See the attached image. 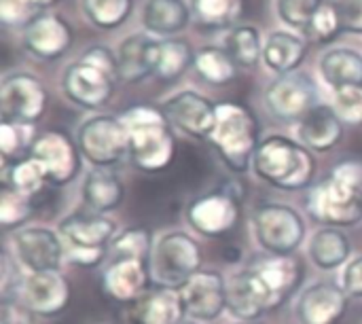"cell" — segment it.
<instances>
[{"label":"cell","instance_id":"48","mask_svg":"<svg viewBox=\"0 0 362 324\" xmlns=\"http://www.w3.org/2000/svg\"><path fill=\"white\" fill-rule=\"evenodd\" d=\"M180 324H199V323H195V320H187V318H185Z\"/></svg>","mask_w":362,"mask_h":324},{"label":"cell","instance_id":"13","mask_svg":"<svg viewBox=\"0 0 362 324\" xmlns=\"http://www.w3.org/2000/svg\"><path fill=\"white\" fill-rule=\"evenodd\" d=\"M30 157H34L51 185H68L81 168L78 149L64 132H45L34 138L30 146Z\"/></svg>","mask_w":362,"mask_h":324},{"label":"cell","instance_id":"47","mask_svg":"<svg viewBox=\"0 0 362 324\" xmlns=\"http://www.w3.org/2000/svg\"><path fill=\"white\" fill-rule=\"evenodd\" d=\"M233 324H263V323H259V320H238V323H233Z\"/></svg>","mask_w":362,"mask_h":324},{"label":"cell","instance_id":"37","mask_svg":"<svg viewBox=\"0 0 362 324\" xmlns=\"http://www.w3.org/2000/svg\"><path fill=\"white\" fill-rule=\"evenodd\" d=\"M153 240L151 233L142 227L127 229L112 242V259H136V261H151L153 255Z\"/></svg>","mask_w":362,"mask_h":324},{"label":"cell","instance_id":"31","mask_svg":"<svg viewBox=\"0 0 362 324\" xmlns=\"http://www.w3.org/2000/svg\"><path fill=\"white\" fill-rule=\"evenodd\" d=\"M195 62V55L189 47V42L180 38H165L157 42L155 51V64H153V76L159 81H176L185 70Z\"/></svg>","mask_w":362,"mask_h":324},{"label":"cell","instance_id":"33","mask_svg":"<svg viewBox=\"0 0 362 324\" xmlns=\"http://www.w3.org/2000/svg\"><path fill=\"white\" fill-rule=\"evenodd\" d=\"M223 47L240 68H252L263 57L261 34L255 25H233L227 32Z\"/></svg>","mask_w":362,"mask_h":324},{"label":"cell","instance_id":"17","mask_svg":"<svg viewBox=\"0 0 362 324\" xmlns=\"http://www.w3.org/2000/svg\"><path fill=\"white\" fill-rule=\"evenodd\" d=\"M70 299V287L59 272L30 274L21 284V301L36 316H57L66 310Z\"/></svg>","mask_w":362,"mask_h":324},{"label":"cell","instance_id":"27","mask_svg":"<svg viewBox=\"0 0 362 324\" xmlns=\"http://www.w3.org/2000/svg\"><path fill=\"white\" fill-rule=\"evenodd\" d=\"M81 193L89 210H93L95 214H104V212L119 208V204L123 202L125 189H123L121 178L110 168H93L85 176Z\"/></svg>","mask_w":362,"mask_h":324},{"label":"cell","instance_id":"10","mask_svg":"<svg viewBox=\"0 0 362 324\" xmlns=\"http://www.w3.org/2000/svg\"><path fill=\"white\" fill-rule=\"evenodd\" d=\"M49 104L42 83L28 72H13L2 79L0 85V112L2 121L32 125L36 123Z\"/></svg>","mask_w":362,"mask_h":324},{"label":"cell","instance_id":"38","mask_svg":"<svg viewBox=\"0 0 362 324\" xmlns=\"http://www.w3.org/2000/svg\"><path fill=\"white\" fill-rule=\"evenodd\" d=\"M341 19H339V13L335 8V2H322V6L316 11L312 23L308 25L305 34L316 40V42H331L337 38V34L341 32Z\"/></svg>","mask_w":362,"mask_h":324},{"label":"cell","instance_id":"28","mask_svg":"<svg viewBox=\"0 0 362 324\" xmlns=\"http://www.w3.org/2000/svg\"><path fill=\"white\" fill-rule=\"evenodd\" d=\"M191 13L185 0H148L142 11V23L146 32L172 38L189 25Z\"/></svg>","mask_w":362,"mask_h":324},{"label":"cell","instance_id":"24","mask_svg":"<svg viewBox=\"0 0 362 324\" xmlns=\"http://www.w3.org/2000/svg\"><path fill=\"white\" fill-rule=\"evenodd\" d=\"M250 267L255 270V274L259 276L267 295L272 297L274 308H278L280 303H284V299H288V295H293V291L299 287L301 276H303L299 263L291 257L261 259V261L252 263Z\"/></svg>","mask_w":362,"mask_h":324},{"label":"cell","instance_id":"46","mask_svg":"<svg viewBox=\"0 0 362 324\" xmlns=\"http://www.w3.org/2000/svg\"><path fill=\"white\" fill-rule=\"evenodd\" d=\"M32 2H34V4H36L38 8H47V6H53V4H55L57 0H32Z\"/></svg>","mask_w":362,"mask_h":324},{"label":"cell","instance_id":"12","mask_svg":"<svg viewBox=\"0 0 362 324\" xmlns=\"http://www.w3.org/2000/svg\"><path fill=\"white\" fill-rule=\"evenodd\" d=\"M117 76L108 74L106 70L78 59L64 70L62 89L70 102L83 108H102L115 91Z\"/></svg>","mask_w":362,"mask_h":324},{"label":"cell","instance_id":"45","mask_svg":"<svg viewBox=\"0 0 362 324\" xmlns=\"http://www.w3.org/2000/svg\"><path fill=\"white\" fill-rule=\"evenodd\" d=\"M341 289L350 297H362V257L352 259L341 276Z\"/></svg>","mask_w":362,"mask_h":324},{"label":"cell","instance_id":"26","mask_svg":"<svg viewBox=\"0 0 362 324\" xmlns=\"http://www.w3.org/2000/svg\"><path fill=\"white\" fill-rule=\"evenodd\" d=\"M305 55H308V40L286 30L272 32L263 45V62L269 70L278 74L297 72Z\"/></svg>","mask_w":362,"mask_h":324},{"label":"cell","instance_id":"23","mask_svg":"<svg viewBox=\"0 0 362 324\" xmlns=\"http://www.w3.org/2000/svg\"><path fill=\"white\" fill-rule=\"evenodd\" d=\"M299 142L305 149L327 153L331 151L344 136V123L333 110V106L318 104L312 112H308L299 121Z\"/></svg>","mask_w":362,"mask_h":324},{"label":"cell","instance_id":"2","mask_svg":"<svg viewBox=\"0 0 362 324\" xmlns=\"http://www.w3.org/2000/svg\"><path fill=\"white\" fill-rule=\"evenodd\" d=\"M255 174L282 191H299L308 187L316 172V161L301 142L284 136L263 140L252 159Z\"/></svg>","mask_w":362,"mask_h":324},{"label":"cell","instance_id":"11","mask_svg":"<svg viewBox=\"0 0 362 324\" xmlns=\"http://www.w3.org/2000/svg\"><path fill=\"white\" fill-rule=\"evenodd\" d=\"M13 257L30 274L38 272H59L66 259V244L59 231L49 227H25L11 236Z\"/></svg>","mask_w":362,"mask_h":324},{"label":"cell","instance_id":"43","mask_svg":"<svg viewBox=\"0 0 362 324\" xmlns=\"http://www.w3.org/2000/svg\"><path fill=\"white\" fill-rule=\"evenodd\" d=\"M28 129L30 125H21V123H11V121L0 123V151L4 161L17 157L25 146H32Z\"/></svg>","mask_w":362,"mask_h":324},{"label":"cell","instance_id":"20","mask_svg":"<svg viewBox=\"0 0 362 324\" xmlns=\"http://www.w3.org/2000/svg\"><path fill=\"white\" fill-rule=\"evenodd\" d=\"M348 310V293L329 282L308 287L297 303V316L303 324H337Z\"/></svg>","mask_w":362,"mask_h":324},{"label":"cell","instance_id":"22","mask_svg":"<svg viewBox=\"0 0 362 324\" xmlns=\"http://www.w3.org/2000/svg\"><path fill=\"white\" fill-rule=\"evenodd\" d=\"M185 303L180 291L157 289L144 293L129 312L132 324H180L185 320Z\"/></svg>","mask_w":362,"mask_h":324},{"label":"cell","instance_id":"41","mask_svg":"<svg viewBox=\"0 0 362 324\" xmlns=\"http://www.w3.org/2000/svg\"><path fill=\"white\" fill-rule=\"evenodd\" d=\"M333 110L348 125H362V85L335 89Z\"/></svg>","mask_w":362,"mask_h":324},{"label":"cell","instance_id":"1","mask_svg":"<svg viewBox=\"0 0 362 324\" xmlns=\"http://www.w3.org/2000/svg\"><path fill=\"white\" fill-rule=\"evenodd\" d=\"M310 214L329 227H350L362 219V161H344L308 197Z\"/></svg>","mask_w":362,"mask_h":324},{"label":"cell","instance_id":"7","mask_svg":"<svg viewBox=\"0 0 362 324\" xmlns=\"http://www.w3.org/2000/svg\"><path fill=\"white\" fill-rule=\"evenodd\" d=\"M255 238L272 257H291L303 242L305 225L301 214L282 204H265L252 214Z\"/></svg>","mask_w":362,"mask_h":324},{"label":"cell","instance_id":"6","mask_svg":"<svg viewBox=\"0 0 362 324\" xmlns=\"http://www.w3.org/2000/svg\"><path fill=\"white\" fill-rule=\"evenodd\" d=\"M57 231L66 244V257L72 263L93 267L104 259L106 246L117 233V225L104 214H72L59 223Z\"/></svg>","mask_w":362,"mask_h":324},{"label":"cell","instance_id":"14","mask_svg":"<svg viewBox=\"0 0 362 324\" xmlns=\"http://www.w3.org/2000/svg\"><path fill=\"white\" fill-rule=\"evenodd\" d=\"M163 115L180 132L193 138H208L216 125V106L197 91H180L163 104Z\"/></svg>","mask_w":362,"mask_h":324},{"label":"cell","instance_id":"40","mask_svg":"<svg viewBox=\"0 0 362 324\" xmlns=\"http://www.w3.org/2000/svg\"><path fill=\"white\" fill-rule=\"evenodd\" d=\"M30 216V197H23L8 185L2 187L0 193V225L4 229L21 225Z\"/></svg>","mask_w":362,"mask_h":324},{"label":"cell","instance_id":"29","mask_svg":"<svg viewBox=\"0 0 362 324\" xmlns=\"http://www.w3.org/2000/svg\"><path fill=\"white\" fill-rule=\"evenodd\" d=\"M320 74L333 89L362 85V53L348 47L329 49L320 57Z\"/></svg>","mask_w":362,"mask_h":324},{"label":"cell","instance_id":"9","mask_svg":"<svg viewBox=\"0 0 362 324\" xmlns=\"http://www.w3.org/2000/svg\"><path fill=\"white\" fill-rule=\"evenodd\" d=\"M318 104V85L303 72L280 74L265 89V106L280 121H301Z\"/></svg>","mask_w":362,"mask_h":324},{"label":"cell","instance_id":"18","mask_svg":"<svg viewBox=\"0 0 362 324\" xmlns=\"http://www.w3.org/2000/svg\"><path fill=\"white\" fill-rule=\"evenodd\" d=\"M227 310L240 320H257L267 310H274V301L252 267H246L229 278Z\"/></svg>","mask_w":362,"mask_h":324},{"label":"cell","instance_id":"8","mask_svg":"<svg viewBox=\"0 0 362 324\" xmlns=\"http://www.w3.org/2000/svg\"><path fill=\"white\" fill-rule=\"evenodd\" d=\"M78 151L95 168H110L129 153V134L121 119L98 115L78 127Z\"/></svg>","mask_w":362,"mask_h":324},{"label":"cell","instance_id":"44","mask_svg":"<svg viewBox=\"0 0 362 324\" xmlns=\"http://www.w3.org/2000/svg\"><path fill=\"white\" fill-rule=\"evenodd\" d=\"M341 28L352 34H362V0H335Z\"/></svg>","mask_w":362,"mask_h":324},{"label":"cell","instance_id":"15","mask_svg":"<svg viewBox=\"0 0 362 324\" xmlns=\"http://www.w3.org/2000/svg\"><path fill=\"white\" fill-rule=\"evenodd\" d=\"M180 297L191 318L212 323L227 310V282L218 272H199L187 282Z\"/></svg>","mask_w":362,"mask_h":324},{"label":"cell","instance_id":"30","mask_svg":"<svg viewBox=\"0 0 362 324\" xmlns=\"http://www.w3.org/2000/svg\"><path fill=\"white\" fill-rule=\"evenodd\" d=\"M352 246L344 231L335 227H325L316 231L310 240V259L318 270L333 272L350 259Z\"/></svg>","mask_w":362,"mask_h":324},{"label":"cell","instance_id":"34","mask_svg":"<svg viewBox=\"0 0 362 324\" xmlns=\"http://www.w3.org/2000/svg\"><path fill=\"white\" fill-rule=\"evenodd\" d=\"M191 11L204 28H227L244 11V0H191Z\"/></svg>","mask_w":362,"mask_h":324},{"label":"cell","instance_id":"42","mask_svg":"<svg viewBox=\"0 0 362 324\" xmlns=\"http://www.w3.org/2000/svg\"><path fill=\"white\" fill-rule=\"evenodd\" d=\"M32 0H0V21L8 28H28L40 13Z\"/></svg>","mask_w":362,"mask_h":324},{"label":"cell","instance_id":"36","mask_svg":"<svg viewBox=\"0 0 362 324\" xmlns=\"http://www.w3.org/2000/svg\"><path fill=\"white\" fill-rule=\"evenodd\" d=\"M45 183H49L47 180V174H45L42 166L34 157H28V159L17 161L8 170V176L4 180V185H8L11 189H15L23 197H34L36 193H40V189L45 187Z\"/></svg>","mask_w":362,"mask_h":324},{"label":"cell","instance_id":"32","mask_svg":"<svg viewBox=\"0 0 362 324\" xmlns=\"http://www.w3.org/2000/svg\"><path fill=\"white\" fill-rule=\"evenodd\" d=\"M197 74L210 85H227L235 79L238 64L225 47H204L195 53L193 62Z\"/></svg>","mask_w":362,"mask_h":324},{"label":"cell","instance_id":"39","mask_svg":"<svg viewBox=\"0 0 362 324\" xmlns=\"http://www.w3.org/2000/svg\"><path fill=\"white\" fill-rule=\"evenodd\" d=\"M325 0H278L276 8L280 19L297 30H308V25L312 23L316 11L322 6Z\"/></svg>","mask_w":362,"mask_h":324},{"label":"cell","instance_id":"16","mask_svg":"<svg viewBox=\"0 0 362 324\" xmlns=\"http://www.w3.org/2000/svg\"><path fill=\"white\" fill-rule=\"evenodd\" d=\"M72 45V28L55 13H40L23 30V47L38 59L55 62Z\"/></svg>","mask_w":362,"mask_h":324},{"label":"cell","instance_id":"21","mask_svg":"<svg viewBox=\"0 0 362 324\" xmlns=\"http://www.w3.org/2000/svg\"><path fill=\"white\" fill-rule=\"evenodd\" d=\"M151 280L148 263L136 259H112L104 272V293L121 303H136Z\"/></svg>","mask_w":362,"mask_h":324},{"label":"cell","instance_id":"4","mask_svg":"<svg viewBox=\"0 0 362 324\" xmlns=\"http://www.w3.org/2000/svg\"><path fill=\"white\" fill-rule=\"evenodd\" d=\"M210 142L231 170L246 172L259 149V121L246 106L223 102L216 106V125Z\"/></svg>","mask_w":362,"mask_h":324},{"label":"cell","instance_id":"35","mask_svg":"<svg viewBox=\"0 0 362 324\" xmlns=\"http://www.w3.org/2000/svg\"><path fill=\"white\" fill-rule=\"evenodd\" d=\"M85 17L100 30L119 28L134 8V0H81Z\"/></svg>","mask_w":362,"mask_h":324},{"label":"cell","instance_id":"19","mask_svg":"<svg viewBox=\"0 0 362 324\" xmlns=\"http://www.w3.org/2000/svg\"><path fill=\"white\" fill-rule=\"evenodd\" d=\"M187 219L189 225L202 236L216 238L235 227L240 219V206L231 195L212 193L193 202L187 212Z\"/></svg>","mask_w":362,"mask_h":324},{"label":"cell","instance_id":"5","mask_svg":"<svg viewBox=\"0 0 362 324\" xmlns=\"http://www.w3.org/2000/svg\"><path fill=\"white\" fill-rule=\"evenodd\" d=\"M199 244L185 231L163 233L155 246L148 261L151 282L159 289L182 291L187 282L202 270Z\"/></svg>","mask_w":362,"mask_h":324},{"label":"cell","instance_id":"3","mask_svg":"<svg viewBox=\"0 0 362 324\" xmlns=\"http://www.w3.org/2000/svg\"><path fill=\"white\" fill-rule=\"evenodd\" d=\"M129 134L132 161L144 172H161L174 159V136L163 110L134 106L121 115Z\"/></svg>","mask_w":362,"mask_h":324},{"label":"cell","instance_id":"25","mask_svg":"<svg viewBox=\"0 0 362 324\" xmlns=\"http://www.w3.org/2000/svg\"><path fill=\"white\" fill-rule=\"evenodd\" d=\"M157 38L148 34H132L127 36L117 53L119 62V79L125 83H140L153 74Z\"/></svg>","mask_w":362,"mask_h":324}]
</instances>
